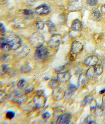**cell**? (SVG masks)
<instances>
[{"instance_id":"1f68e13d","label":"cell","mask_w":105,"mask_h":124,"mask_svg":"<svg viewBox=\"0 0 105 124\" xmlns=\"http://www.w3.org/2000/svg\"><path fill=\"white\" fill-rule=\"evenodd\" d=\"M90 110L91 111L94 110H95L96 108V107H97V102L95 100L92 101L90 103Z\"/></svg>"},{"instance_id":"f546056e","label":"cell","mask_w":105,"mask_h":124,"mask_svg":"<svg viewBox=\"0 0 105 124\" xmlns=\"http://www.w3.org/2000/svg\"><path fill=\"white\" fill-rule=\"evenodd\" d=\"M34 14L33 11L29 9H25L23 11V14L26 16H32Z\"/></svg>"},{"instance_id":"277c9868","label":"cell","mask_w":105,"mask_h":124,"mask_svg":"<svg viewBox=\"0 0 105 124\" xmlns=\"http://www.w3.org/2000/svg\"><path fill=\"white\" fill-rule=\"evenodd\" d=\"M61 42V37L59 34H54L50 38L48 46L52 48H56L59 46Z\"/></svg>"},{"instance_id":"d6986e66","label":"cell","mask_w":105,"mask_h":124,"mask_svg":"<svg viewBox=\"0 0 105 124\" xmlns=\"http://www.w3.org/2000/svg\"><path fill=\"white\" fill-rule=\"evenodd\" d=\"M86 75L88 78L90 79H93L94 78H95L96 76L93 67L90 68L88 70Z\"/></svg>"},{"instance_id":"d590c367","label":"cell","mask_w":105,"mask_h":124,"mask_svg":"<svg viewBox=\"0 0 105 124\" xmlns=\"http://www.w3.org/2000/svg\"><path fill=\"white\" fill-rule=\"evenodd\" d=\"M42 116L43 118L44 119H48V118H49L50 117V114H49V112H46L45 113L43 114Z\"/></svg>"},{"instance_id":"ac0fdd59","label":"cell","mask_w":105,"mask_h":124,"mask_svg":"<svg viewBox=\"0 0 105 124\" xmlns=\"http://www.w3.org/2000/svg\"><path fill=\"white\" fill-rule=\"evenodd\" d=\"M59 82L57 79H52L49 81L48 83V86L51 89H54L58 86L59 84Z\"/></svg>"},{"instance_id":"4fadbf2b","label":"cell","mask_w":105,"mask_h":124,"mask_svg":"<svg viewBox=\"0 0 105 124\" xmlns=\"http://www.w3.org/2000/svg\"><path fill=\"white\" fill-rule=\"evenodd\" d=\"M82 23L81 21L78 19H76L72 23L71 28L73 31H80L82 29Z\"/></svg>"},{"instance_id":"ba28073f","label":"cell","mask_w":105,"mask_h":124,"mask_svg":"<svg viewBox=\"0 0 105 124\" xmlns=\"http://www.w3.org/2000/svg\"><path fill=\"white\" fill-rule=\"evenodd\" d=\"M72 118V115L70 113L62 114L57 119L56 123L57 124H69Z\"/></svg>"},{"instance_id":"5b68a950","label":"cell","mask_w":105,"mask_h":124,"mask_svg":"<svg viewBox=\"0 0 105 124\" xmlns=\"http://www.w3.org/2000/svg\"><path fill=\"white\" fill-rule=\"evenodd\" d=\"M8 43L10 49L13 50H17L19 48L22 44V41L21 39L16 35L12 39L8 38Z\"/></svg>"},{"instance_id":"e0dca14e","label":"cell","mask_w":105,"mask_h":124,"mask_svg":"<svg viewBox=\"0 0 105 124\" xmlns=\"http://www.w3.org/2000/svg\"><path fill=\"white\" fill-rule=\"evenodd\" d=\"M45 24H46L48 26V31L50 33H54V32L56 31L55 25H54V24L51 21L48 20V21H47L45 23Z\"/></svg>"},{"instance_id":"836d02e7","label":"cell","mask_w":105,"mask_h":124,"mask_svg":"<svg viewBox=\"0 0 105 124\" xmlns=\"http://www.w3.org/2000/svg\"><path fill=\"white\" fill-rule=\"evenodd\" d=\"M0 34L1 35H4L5 33L6 29L2 23H0Z\"/></svg>"},{"instance_id":"7a4b0ae2","label":"cell","mask_w":105,"mask_h":124,"mask_svg":"<svg viewBox=\"0 0 105 124\" xmlns=\"http://www.w3.org/2000/svg\"><path fill=\"white\" fill-rule=\"evenodd\" d=\"M29 40L31 45L37 48L43 46L45 42L44 37L39 32H35L32 34L30 37Z\"/></svg>"},{"instance_id":"3957f363","label":"cell","mask_w":105,"mask_h":124,"mask_svg":"<svg viewBox=\"0 0 105 124\" xmlns=\"http://www.w3.org/2000/svg\"><path fill=\"white\" fill-rule=\"evenodd\" d=\"M33 101L36 105V107L40 108L43 107L46 103L47 99L44 95L43 91H39L36 93V95L33 99Z\"/></svg>"},{"instance_id":"cb8c5ba5","label":"cell","mask_w":105,"mask_h":124,"mask_svg":"<svg viewBox=\"0 0 105 124\" xmlns=\"http://www.w3.org/2000/svg\"><path fill=\"white\" fill-rule=\"evenodd\" d=\"M26 85V82L25 80L24 79H21L18 82L17 87L19 88V89H23L24 88H25Z\"/></svg>"},{"instance_id":"60d3db41","label":"cell","mask_w":105,"mask_h":124,"mask_svg":"<svg viewBox=\"0 0 105 124\" xmlns=\"http://www.w3.org/2000/svg\"><path fill=\"white\" fill-rule=\"evenodd\" d=\"M104 118L105 119V113H104Z\"/></svg>"},{"instance_id":"7402d4cb","label":"cell","mask_w":105,"mask_h":124,"mask_svg":"<svg viewBox=\"0 0 105 124\" xmlns=\"http://www.w3.org/2000/svg\"><path fill=\"white\" fill-rule=\"evenodd\" d=\"M93 100V96L90 95H89L86 96L82 102V105L83 106L87 105L88 104L90 103Z\"/></svg>"},{"instance_id":"74e56055","label":"cell","mask_w":105,"mask_h":124,"mask_svg":"<svg viewBox=\"0 0 105 124\" xmlns=\"http://www.w3.org/2000/svg\"><path fill=\"white\" fill-rule=\"evenodd\" d=\"M101 11H102V12L105 14V5L102 6L101 7Z\"/></svg>"},{"instance_id":"f1b7e54d","label":"cell","mask_w":105,"mask_h":124,"mask_svg":"<svg viewBox=\"0 0 105 124\" xmlns=\"http://www.w3.org/2000/svg\"><path fill=\"white\" fill-rule=\"evenodd\" d=\"M94 16L96 19H100L101 16V13L98 9H95L93 12Z\"/></svg>"},{"instance_id":"30bf717a","label":"cell","mask_w":105,"mask_h":124,"mask_svg":"<svg viewBox=\"0 0 105 124\" xmlns=\"http://www.w3.org/2000/svg\"><path fill=\"white\" fill-rule=\"evenodd\" d=\"M71 75L69 71L59 73L57 76V79L59 82L65 83L71 79Z\"/></svg>"},{"instance_id":"f35d334b","label":"cell","mask_w":105,"mask_h":124,"mask_svg":"<svg viewBox=\"0 0 105 124\" xmlns=\"http://www.w3.org/2000/svg\"><path fill=\"white\" fill-rule=\"evenodd\" d=\"M102 102L103 104L105 105V94L103 95V97H102Z\"/></svg>"},{"instance_id":"4316f807","label":"cell","mask_w":105,"mask_h":124,"mask_svg":"<svg viewBox=\"0 0 105 124\" xmlns=\"http://www.w3.org/2000/svg\"><path fill=\"white\" fill-rule=\"evenodd\" d=\"M35 27L37 29L42 30L45 27V24L42 21H38L35 23Z\"/></svg>"},{"instance_id":"9c48e42d","label":"cell","mask_w":105,"mask_h":124,"mask_svg":"<svg viewBox=\"0 0 105 124\" xmlns=\"http://www.w3.org/2000/svg\"><path fill=\"white\" fill-rule=\"evenodd\" d=\"M83 48V45L81 42L75 41L72 44L71 52L74 54H77L81 52Z\"/></svg>"},{"instance_id":"4dcf8cb0","label":"cell","mask_w":105,"mask_h":124,"mask_svg":"<svg viewBox=\"0 0 105 124\" xmlns=\"http://www.w3.org/2000/svg\"><path fill=\"white\" fill-rule=\"evenodd\" d=\"M9 67L6 64H3L1 67V73L6 72L9 69Z\"/></svg>"},{"instance_id":"ffe728a7","label":"cell","mask_w":105,"mask_h":124,"mask_svg":"<svg viewBox=\"0 0 105 124\" xmlns=\"http://www.w3.org/2000/svg\"><path fill=\"white\" fill-rule=\"evenodd\" d=\"M96 76H100L103 71V66L101 65H97L93 67Z\"/></svg>"},{"instance_id":"7c38bea8","label":"cell","mask_w":105,"mask_h":124,"mask_svg":"<svg viewBox=\"0 0 105 124\" xmlns=\"http://www.w3.org/2000/svg\"><path fill=\"white\" fill-rule=\"evenodd\" d=\"M86 75L80 74L78 80V85L80 88H83L86 86L88 83V79Z\"/></svg>"},{"instance_id":"83f0119b","label":"cell","mask_w":105,"mask_h":124,"mask_svg":"<svg viewBox=\"0 0 105 124\" xmlns=\"http://www.w3.org/2000/svg\"><path fill=\"white\" fill-rule=\"evenodd\" d=\"M15 113L13 111H9L7 112L6 117L9 119H12L15 116Z\"/></svg>"},{"instance_id":"8992f818","label":"cell","mask_w":105,"mask_h":124,"mask_svg":"<svg viewBox=\"0 0 105 124\" xmlns=\"http://www.w3.org/2000/svg\"><path fill=\"white\" fill-rule=\"evenodd\" d=\"M65 92L61 88H57L53 90L52 97L53 100L56 101L61 100L65 96Z\"/></svg>"},{"instance_id":"44dd1931","label":"cell","mask_w":105,"mask_h":124,"mask_svg":"<svg viewBox=\"0 0 105 124\" xmlns=\"http://www.w3.org/2000/svg\"><path fill=\"white\" fill-rule=\"evenodd\" d=\"M96 118L95 116L93 115H90L88 116L86 119H85V123L87 124H93L96 123Z\"/></svg>"},{"instance_id":"603a6c76","label":"cell","mask_w":105,"mask_h":124,"mask_svg":"<svg viewBox=\"0 0 105 124\" xmlns=\"http://www.w3.org/2000/svg\"><path fill=\"white\" fill-rule=\"evenodd\" d=\"M32 69V68L28 64L23 65L21 68V71L22 73H26L29 72Z\"/></svg>"},{"instance_id":"e575fe53","label":"cell","mask_w":105,"mask_h":124,"mask_svg":"<svg viewBox=\"0 0 105 124\" xmlns=\"http://www.w3.org/2000/svg\"><path fill=\"white\" fill-rule=\"evenodd\" d=\"M65 65L64 66H60L59 67L56 68L55 69V71L56 72H60L61 71L63 70L65 68Z\"/></svg>"},{"instance_id":"8d00e7d4","label":"cell","mask_w":105,"mask_h":124,"mask_svg":"<svg viewBox=\"0 0 105 124\" xmlns=\"http://www.w3.org/2000/svg\"><path fill=\"white\" fill-rule=\"evenodd\" d=\"M33 88H27L25 90V93L26 94H28V93L32 92L33 90Z\"/></svg>"},{"instance_id":"6da1fadb","label":"cell","mask_w":105,"mask_h":124,"mask_svg":"<svg viewBox=\"0 0 105 124\" xmlns=\"http://www.w3.org/2000/svg\"><path fill=\"white\" fill-rule=\"evenodd\" d=\"M49 56V50L46 47L43 46L37 48L35 53V58L38 62L45 61L48 59Z\"/></svg>"},{"instance_id":"ab89813d","label":"cell","mask_w":105,"mask_h":124,"mask_svg":"<svg viewBox=\"0 0 105 124\" xmlns=\"http://www.w3.org/2000/svg\"><path fill=\"white\" fill-rule=\"evenodd\" d=\"M105 93V88L100 91V94H103V93Z\"/></svg>"},{"instance_id":"9a60e30c","label":"cell","mask_w":105,"mask_h":124,"mask_svg":"<svg viewBox=\"0 0 105 124\" xmlns=\"http://www.w3.org/2000/svg\"><path fill=\"white\" fill-rule=\"evenodd\" d=\"M95 114L97 116L100 117L103 116L105 112V106L103 105L97 106L95 110Z\"/></svg>"},{"instance_id":"8fae6325","label":"cell","mask_w":105,"mask_h":124,"mask_svg":"<svg viewBox=\"0 0 105 124\" xmlns=\"http://www.w3.org/2000/svg\"><path fill=\"white\" fill-rule=\"evenodd\" d=\"M98 61V57L95 55H91L85 59L84 63L88 66H94L97 64Z\"/></svg>"},{"instance_id":"b9f144b4","label":"cell","mask_w":105,"mask_h":124,"mask_svg":"<svg viewBox=\"0 0 105 124\" xmlns=\"http://www.w3.org/2000/svg\"><path fill=\"white\" fill-rule=\"evenodd\" d=\"M104 82H105V79H104Z\"/></svg>"},{"instance_id":"484cf974","label":"cell","mask_w":105,"mask_h":124,"mask_svg":"<svg viewBox=\"0 0 105 124\" xmlns=\"http://www.w3.org/2000/svg\"><path fill=\"white\" fill-rule=\"evenodd\" d=\"M104 36L103 34L99 33V34H97L96 35H95L94 39H95V40L96 41V42L99 43L101 41H102L104 39Z\"/></svg>"},{"instance_id":"d4e9b609","label":"cell","mask_w":105,"mask_h":124,"mask_svg":"<svg viewBox=\"0 0 105 124\" xmlns=\"http://www.w3.org/2000/svg\"><path fill=\"white\" fill-rule=\"evenodd\" d=\"M25 97H24L23 96H17L16 97H15L14 99V101L16 103H17L18 104H21L22 102L24 101L25 100Z\"/></svg>"},{"instance_id":"5bb4252c","label":"cell","mask_w":105,"mask_h":124,"mask_svg":"<svg viewBox=\"0 0 105 124\" xmlns=\"http://www.w3.org/2000/svg\"><path fill=\"white\" fill-rule=\"evenodd\" d=\"M0 48L3 51H7L10 50L8 43V39L5 37L0 39Z\"/></svg>"},{"instance_id":"d6a6232c","label":"cell","mask_w":105,"mask_h":124,"mask_svg":"<svg viewBox=\"0 0 105 124\" xmlns=\"http://www.w3.org/2000/svg\"><path fill=\"white\" fill-rule=\"evenodd\" d=\"M98 0H87V3L90 6H94L97 4Z\"/></svg>"},{"instance_id":"2e32d148","label":"cell","mask_w":105,"mask_h":124,"mask_svg":"<svg viewBox=\"0 0 105 124\" xmlns=\"http://www.w3.org/2000/svg\"><path fill=\"white\" fill-rule=\"evenodd\" d=\"M77 89V87L75 85L73 84H70L69 85L68 87V90L67 92H65V95L67 96L68 97H69L71 95H72L74 92Z\"/></svg>"},{"instance_id":"52a82bcc","label":"cell","mask_w":105,"mask_h":124,"mask_svg":"<svg viewBox=\"0 0 105 124\" xmlns=\"http://www.w3.org/2000/svg\"><path fill=\"white\" fill-rule=\"evenodd\" d=\"M50 11L49 6L46 4H41L35 8V13L38 15H46L48 14Z\"/></svg>"}]
</instances>
